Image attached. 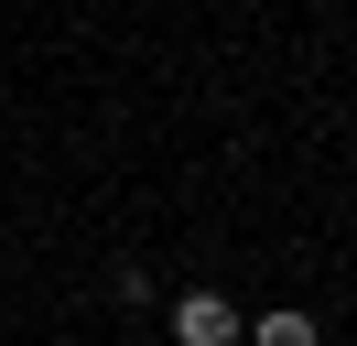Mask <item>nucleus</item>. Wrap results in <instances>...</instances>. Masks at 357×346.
Masks as SVG:
<instances>
[{"label":"nucleus","mask_w":357,"mask_h":346,"mask_svg":"<svg viewBox=\"0 0 357 346\" xmlns=\"http://www.w3.org/2000/svg\"><path fill=\"white\" fill-rule=\"evenodd\" d=\"M174 346H238V303L227 292H184L174 303Z\"/></svg>","instance_id":"nucleus-1"},{"label":"nucleus","mask_w":357,"mask_h":346,"mask_svg":"<svg viewBox=\"0 0 357 346\" xmlns=\"http://www.w3.org/2000/svg\"><path fill=\"white\" fill-rule=\"evenodd\" d=\"M249 346H325V336H314V314H292V303H282V314L249 324Z\"/></svg>","instance_id":"nucleus-2"}]
</instances>
